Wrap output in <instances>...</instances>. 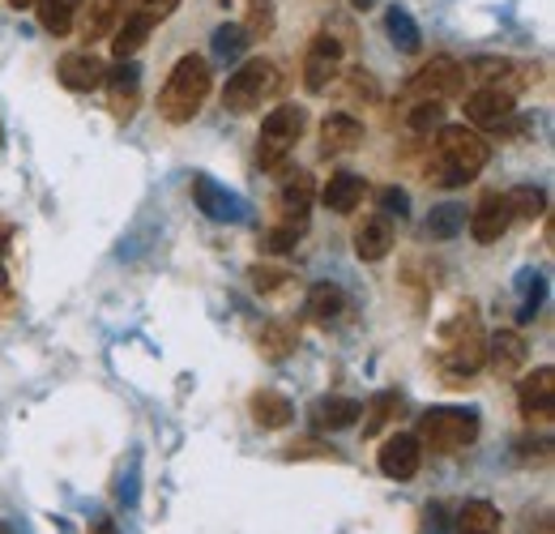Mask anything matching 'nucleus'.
Returning <instances> with one entry per match:
<instances>
[{"instance_id":"f257e3e1","label":"nucleus","mask_w":555,"mask_h":534,"mask_svg":"<svg viewBox=\"0 0 555 534\" xmlns=\"http://www.w3.org/2000/svg\"><path fill=\"white\" fill-rule=\"evenodd\" d=\"M491 163V145L479 129H466V125H453V129H436V145H431V180L444 185V189H457V185H470L479 171Z\"/></svg>"},{"instance_id":"f03ea898","label":"nucleus","mask_w":555,"mask_h":534,"mask_svg":"<svg viewBox=\"0 0 555 534\" xmlns=\"http://www.w3.org/2000/svg\"><path fill=\"white\" fill-rule=\"evenodd\" d=\"M209 81H214V73H209L206 56H180L171 77L158 90V116L167 125H189L209 99Z\"/></svg>"},{"instance_id":"7ed1b4c3","label":"nucleus","mask_w":555,"mask_h":534,"mask_svg":"<svg viewBox=\"0 0 555 534\" xmlns=\"http://www.w3.org/2000/svg\"><path fill=\"white\" fill-rule=\"evenodd\" d=\"M440 342H444L440 372H444L449 385L470 381V377L487 364V342H483V330H479V313H475V304H466V308L440 330Z\"/></svg>"},{"instance_id":"20e7f679","label":"nucleus","mask_w":555,"mask_h":534,"mask_svg":"<svg viewBox=\"0 0 555 534\" xmlns=\"http://www.w3.org/2000/svg\"><path fill=\"white\" fill-rule=\"evenodd\" d=\"M278 90H282V68L274 61H266V56L261 61H244L222 86V107L244 116V112H257L261 103L278 99Z\"/></svg>"},{"instance_id":"39448f33","label":"nucleus","mask_w":555,"mask_h":534,"mask_svg":"<svg viewBox=\"0 0 555 534\" xmlns=\"http://www.w3.org/2000/svg\"><path fill=\"white\" fill-rule=\"evenodd\" d=\"M479 441V415L462 406H436L418 419V445H431L436 454H462Z\"/></svg>"},{"instance_id":"423d86ee","label":"nucleus","mask_w":555,"mask_h":534,"mask_svg":"<svg viewBox=\"0 0 555 534\" xmlns=\"http://www.w3.org/2000/svg\"><path fill=\"white\" fill-rule=\"evenodd\" d=\"M304 125H308V116L295 103H278L274 112L266 116L261 137H257V163H261V171H278L295 154V145L304 137Z\"/></svg>"},{"instance_id":"0eeeda50","label":"nucleus","mask_w":555,"mask_h":534,"mask_svg":"<svg viewBox=\"0 0 555 534\" xmlns=\"http://www.w3.org/2000/svg\"><path fill=\"white\" fill-rule=\"evenodd\" d=\"M406 94L418 103H444V99H462L466 94V65H457L453 56H431L406 81Z\"/></svg>"},{"instance_id":"6e6552de","label":"nucleus","mask_w":555,"mask_h":534,"mask_svg":"<svg viewBox=\"0 0 555 534\" xmlns=\"http://www.w3.org/2000/svg\"><path fill=\"white\" fill-rule=\"evenodd\" d=\"M343 56H347V39L334 35V30H321L308 43V56H304V86H308V94H325L338 81Z\"/></svg>"},{"instance_id":"1a4fd4ad","label":"nucleus","mask_w":555,"mask_h":534,"mask_svg":"<svg viewBox=\"0 0 555 534\" xmlns=\"http://www.w3.org/2000/svg\"><path fill=\"white\" fill-rule=\"evenodd\" d=\"M466 120L470 129H500L504 120H513V107H517V94L500 90V86H479L475 94H466Z\"/></svg>"},{"instance_id":"9d476101","label":"nucleus","mask_w":555,"mask_h":534,"mask_svg":"<svg viewBox=\"0 0 555 534\" xmlns=\"http://www.w3.org/2000/svg\"><path fill=\"white\" fill-rule=\"evenodd\" d=\"M376 467L385 470L389 479H398V483H411L423 467V445H418V436H406V432H393V436H385V445H380V454H376Z\"/></svg>"},{"instance_id":"9b49d317","label":"nucleus","mask_w":555,"mask_h":534,"mask_svg":"<svg viewBox=\"0 0 555 534\" xmlns=\"http://www.w3.org/2000/svg\"><path fill=\"white\" fill-rule=\"evenodd\" d=\"M513 223V209H508V193H483L479 205L470 209V236L475 244H495Z\"/></svg>"},{"instance_id":"f8f14e48","label":"nucleus","mask_w":555,"mask_h":534,"mask_svg":"<svg viewBox=\"0 0 555 534\" xmlns=\"http://www.w3.org/2000/svg\"><path fill=\"white\" fill-rule=\"evenodd\" d=\"M103 86H107L112 116H116V120H129L141 103V73L133 68V61H120L116 68H107V73H103Z\"/></svg>"},{"instance_id":"ddd939ff","label":"nucleus","mask_w":555,"mask_h":534,"mask_svg":"<svg viewBox=\"0 0 555 534\" xmlns=\"http://www.w3.org/2000/svg\"><path fill=\"white\" fill-rule=\"evenodd\" d=\"M312 198H317L312 176L295 167V171L282 180V189H278V218H282L286 227H304V223H308V209H312Z\"/></svg>"},{"instance_id":"4468645a","label":"nucleus","mask_w":555,"mask_h":534,"mask_svg":"<svg viewBox=\"0 0 555 534\" xmlns=\"http://www.w3.org/2000/svg\"><path fill=\"white\" fill-rule=\"evenodd\" d=\"M393 240H398V231H393V218H385V214H372L359 231H354V257L359 262H385L389 253H393Z\"/></svg>"},{"instance_id":"2eb2a0df","label":"nucleus","mask_w":555,"mask_h":534,"mask_svg":"<svg viewBox=\"0 0 555 534\" xmlns=\"http://www.w3.org/2000/svg\"><path fill=\"white\" fill-rule=\"evenodd\" d=\"M517 398H521V410H526V419H530V423H534V419L552 423V410H555V372L552 368L530 372V377L521 381Z\"/></svg>"},{"instance_id":"dca6fc26","label":"nucleus","mask_w":555,"mask_h":534,"mask_svg":"<svg viewBox=\"0 0 555 534\" xmlns=\"http://www.w3.org/2000/svg\"><path fill=\"white\" fill-rule=\"evenodd\" d=\"M103 73H107V65H103L94 52H69V56L56 65L61 86H65V90H77V94L99 90V86H103Z\"/></svg>"},{"instance_id":"f3484780","label":"nucleus","mask_w":555,"mask_h":534,"mask_svg":"<svg viewBox=\"0 0 555 534\" xmlns=\"http://www.w3.org/2000/svg\"><path fill=\"white\" fill-rule=\"evenodd\" d=\"M193 198L202 205V214L214 218V223H240V218H244V201L235 198V193H227L222 185H214L209 176H197V180H193Z\"/></svg>"},{"instance_id":"a211bd4d","label":"nucleus","mask_w":555,"mask_h":534,"mask_svg":"<svg viewBox=\"0 0 555 534\" xmlns=\"http://www.w3.org/2000/svg\"><path fill=\"white\" fill-rule=\"evenodd\" d=\"M363 145V125L347 116V112H334V116H325L321 120V150L325 154H350V150H359Z\"/></svg>"},{"instance_id":"6ab92c4d","label":"nucleus","mask_w":555,"mask_h":534,"mask_svg":"<svg viewBox=\"0 0 555 534\" xmlns=\"http://www.w3.org/2000/svg\"><path fill=\"white\" fill-rule=\"evenodd\" d=\"M367 198V185H363V176H354V171H334L330 176V185L321 189V201L334 209V214H354L359 205Z\"/></svg>"},{"instance_id":"aec40b11","label":"nucleus","mask_w":555,"mask_h":534,"mask_svg":"<svg viewBox=\"0 0 555 534\" xmlns=\"http://www.w3.org/2000/svg\"><path fill=\"white\" fill-rule=\"evenodd\" d=\"M150 30H154V17L150 13H129L116 30H112V56L116 61H133L141 48H145V39H150Z\"/></svg>"},{"instance_id":"412c9836","label":"nucleus","mask_w":555,"mask_h":534,"mask_svg":"<svg viewBox=\"0 0 555 534\" xmlns=\"http://www.w3.org/2000/svg\"><path fill=\"white\" fill-rule=\"evenodd\" d=\"M120 13H125V0H90L86 17H81V39L86 43L112 39V30L120 26Z\"/></svg>"},{"instance_id":"4be33fe9","label":"nucleus","mask_w":555,"mask_h":534,"mask_svg":"<svg viewBox=\"0 0 555 534\" xmlns=\"http://www.w3.org/2000/svg\"><path fill=\"white\" fill-rule=\"evenodd\" d=\"M248 406H253V419H257L266 432H282V428H291V419H295L291 398L278 394V390H257Z\"/></svg>"},{"instance_id":"5701e85b","label":"nucleus","mask_w":555,"mask_h":534,"mask_svg":"<svg viewBox=\"0 0 555 534\" xmlns=\"http://www.w3.org/2000/svg\"><path fill=\"white\" fill-rule=\"evenodd\" d=\"M312 419H317V428H325V432H343V428H354V423L363 419V402L321 398L312 406Z\"/></svg>"},{"instance_id":"b1692460","label":"nucleus","mask_w":555,"mask_h":534,"mask_svg":"<svg viewBox=\"0 0 555 534\" xmlns=\"http://www.w3.org/2000/svg\"><path fill=\"white\" fill-rule=\"evenodd\" d=\"M308 317L317 321V326H330V321H338L343 313H347V295H343V287H334V282H317L312 291H308Z\"/></svg>"},{"instance_id":"393cba45","label":"nucleus","mask_w":555,"mask_h":534,"mask_svg":"<svg viewBox=\"0 0 555 534\" xmlns=\"http://www.w3.org/2000/svg\"><path fill=\"white\" fill-rule=\"evenodd\" d=\"M81 4H86V0H35L39 26H43L48 35L65 39V35L73 30V22H77V13H81Z\"/></svg>"},{"instance_id":"a878e982","label":"nucleus","mask_w":555,"mask_h":534,"mask_svg":"<svg viewBox=\"0 0 555 534\" xmlns=\"http://www.w3.org/2000/svg\"><path fill=\"white\" fill-rule=\"evenodd\" d=\"M487 359H491V368L500 372V377H513L521 364H526V342L521 334H495L491 338V351H487Z\"/></svg>"},{"instance_id":"bb28decb","label":"nucleus","mask_w":555,"mask_h":534,"mask_svg":"<svg viewBox=\"0 0 555 534\" xmlns=\"http://www.w3.org/2000/svg\"><path fill=\"white\" fill-rule=\"evenodd\" d=\"M457 531L462 534H500V509L491 500H466L457 513Z\"/></svg>"},{"instance_id":"cd10ccee","label":"nucleus","mask_w":555,"mask_h":534,"mask_svg":"<svg viewBox=\"0 0 555 534\" xmlns=\"http://www.w3.org/2000/svg\"><path fill=\"white\" fill-rule=\"evenodd\" d=\"M462 227H466V209L449 201V205H436V209L427 214V227H423V231H427V240H453Z\"/></svg>"},{"instance_id":"c85d7f7f","label":"nucleus","mask_w":555,"mask_h":534,"mask_svg":"<svg viewBox=\"0 0 555 534\" xmlns=\"http://www.w3.org/2000/svg\"><path fill=\"white\" fill-rule=\"evenodd\" d=\"M257 346H261V355L266 359H286L291 351H295V330L286 326V321H270V326H261V334H257Z\"/></svg>"},{"instance_id":"c756f323","label":"nucleus","mask_w":555,"mask_h":534,"mask_svg":"<svg viewBox=\"0 0 555 534\" xmlns=\"http://www.w3.org/2000/svg\"><path fill=\"white\" fill-rule=\"evenodd\" d=\"M274 26H278L274 0H248V13H244L248 39H266V35H274Z\"/></svg>"},{"instance_id":"7c9ffc66","label":"nucleus","mask_w":555,"mask_h":534,"mask_svg":"<svg viewBox=\"0 0 555 534\" xmlns=\"http://www.w3.org/2000/svg\"><path fill=\"white\" fill-rule=\"evenodd\" d=\"M508 209H513V218H539V214H547V193L521 185L508 193Z\"/></svg>"},{"instance_id":"2f4dec72","label":"nucleus","mask_w":555,"mask_h":534,"mask_svg":"<svg viewBox=\"0 0 555 534\" xmlns=\"http://www.w3.org/2000/svg\"><path fill=\"white\" fill-rule=\"evenodd\" d=\"M389 35H393V43L402 48V52H418V26L415 17L406 13V9H389Z\"/></svg>"},{"instance_id":"473e14b6","label":"nucleus","mask_w":555,"mask_h":534,"mask_svg":"<svg viewBox=\"0 0 555 534\" xmlns=\"http://www.w3.org/2000/svg\"><path fill=\"white\" fill-rule=\"evenodd\" d=\"M248 43H253V39H248V30H244V26H218V30H214V56H218V61L240 56Z\"/></svg>"},{"instance_id":"72a5a7b5","label":"nucleus","mask_w":555,"mask_h":534,"mask_svg":"<svg viewBox=\"0 0 555 534\" xmlns=\"http://www.w3.org/2000/svg\"><path fill=\"white\" fill-rule=\"evenodd\" d=\"M406 125H411V134H418V137L440 129V125H444V103H415L411 116H406Z\"/></svg>"},{"instance_id":"f704fd0d","label":"nucleus","mask_w":555,"mask_h":534,"mask_svg":"<svg viewBox=\"0 0 555 534\" xmlns=\"http://www.w3.org/2000/svg\"><path fill=\"white\" fill-rule=\"evenodd\" d=\"M299 231H304V227H286V223H278L274 231L266 236V253H291V249L299 244Z\"/></svg>"},{"instance_id":"c9c22d12","label":"nucleus","mask_w":555,"mask_h":534,"mask_svg":"<svg viewBox=\"0 0 555 534\" xmlns=\"http://www.w3.org/2000/svg\"><path fill=\"white\" fill-rule=\"evenodd\" d=\"M393 406H402V398L398 394H380V398L372 402V419H363V432H376L389 415H393Z\"/></svg>"},{"instance_id":"e433bc0d","label":"nucleus","mask_w":555,"mask_h":534,"mask_svg":"<svg viewBox=\"0 0 555 534\" xmlns=\"http://www.w3.org/2000/svg\"><path fill=\"white\" fill-rule=\"evenodd\" d=\"M248 274H253V287H257V291H266V295L286 282V269H278V266H253Z\"/></svg>"},{"instance_id":"4c0bfd02","label":"nucleus","mask_w":555,"mask_h":534,"mask_svg":"<svg viewBox=\"0 0 555 534\" xmlns=\"http://www.w3.org/2000/svg\"><path fill=\"white\" fill-rule=\"evenodd\" d=\"M406 205H411V198H406L402 189H385V193H380V214H385V218H393V214L402 218Z\"/></svg>"},{"instance_id":"58836bf2","label":"nucleus","mask_w":555,"mask_h":534,"mask_svg":"<svg viewBox=\"0 0 555 534\" xmlns=\"http://www.w3.org/2000/svg\"><path fill=\"white\" fill-rule=\"evenodd\" d=\"M176 9H180V0H141V13H150L154 22L158 17H171Z\"/></svg>"},{"instance_id":"ea45409f","label":"nucleus","mask_w":555,"mask_h":534,"mask_svg":"<svg viewBox=\"0 0 555 534\" xmlns=\"http://www.w3.org/2000/svg\"><path fill=\"white\" fill-rule=\"evenodd\" d=\"M4 253H9V223H0V291H9V266H4Z\"/></svg>"},{"instance_id":"a19ab883","label":"nucleus","mask_w":555,"mask_h":534,"mask_svg":"<svg viewBox=\"0 0 555 534\" xmlns=\"http://www.w3.org/2000/svg\"><path fill=\"white\" fill-rule=\"evenodd\" d=\"M90 534H116V526H112V522H103V526H94Z\"/></svg>"},{"instance_id":"79ce46f5","label":"nucleus","mask_w":555,"mask_h":534,"mask_svg":"<svg viewBox=\"0 0 555 534\" xmlns=\"http://www.w3.org/2000/svg\"><path fill=\"white\" fill-rule=\"evenodd\" d=\"M350 4H354V9H372L376 0H350Z\"/></svg>"},{"instance_id":"37998d69","label":"nucleus","mask_w":555,"mask_h":534,"mask_svg":"<svg viewBox=\"0 0 555 534\" xmlns=\"http://www.w3.org/2000/svg\"><path fill=\"white\" fill-rule=\"evenodd\" d=\"M9 4H13V9H30L35 0H9Z\"/></svg>"},{"instance_id":"c03bdc74","label":"nucleus","mask_w":555,"mask_h":534,"mask_svg":"<svg viewBox=\"0 0 555 534\" xmlns=\"http://www.w3.org/2000/svg\"><path fill=\"white\" fill-rule=\"evenodd\" d=\"M0 534H9V531H4V526H0Z\"/></svg>"}]
</instances>
